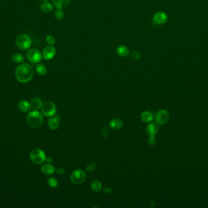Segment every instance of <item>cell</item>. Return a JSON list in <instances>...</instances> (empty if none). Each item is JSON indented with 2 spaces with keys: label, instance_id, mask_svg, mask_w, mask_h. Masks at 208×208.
<instances>
[{
  "label": "cell",
  "instance_id": "6da1fadb",
  "mask_svg": "<svg viewBox=\"0 0 208 208\" xmlns=\"http://www.w3.org/2000/svg\"><path fill=\"white\" fill-rule=\"evenodd\" d=\"M33 76V69L29 64L25 63L20 64L15 70V77L21 83L29 82Z\"/></svg>",
  "mask_w": 208,
  "mask_h": 208
},
{
  "label": "cell",
  "instance_id": "7a4b0ae2",
  "mask_svg": "<svg viewBox=\"0 0 208 208\" xmlns=\"http://www.w3.org/2000/svg\"><path fill=\"white\" fill-rule=\"evenodd\" d=\"M43 120L44 119L43 115L37 111L30 112L26 117L28 125L33 128L40 127L43 123Z\"/></svg>",
  "mask_w": 208,
  "mask_h": 208
},
{
  "label": "cell",
  "instance_id": "3957f363",
  "mask_svg": "<svg viewBox=\"0 0 208 208\" xmlns=\"http://www.w3.org/2000/svg\"><path fill=\"white\" fill-rule=\"evenodd\" d=\"M15 43L18 48L22 50H27L32 45V40L27 34H20L15 39Z\"/></svg>",
  "mask_w": 208,
  "mask_h": 208
},
{
  "label": "cell",
  "instance_id": "277c9868",
  "mask_svg": "<svg viewBox=\"0 0 208 208\" xmlns=\"http://www.w3.org/2000/svg\"><path fill=\"white\" fill-rule=\"evenodd\" d=\"M45 152L40 149H33L30 153V158L32 162L35 164H42L46 161Z\"/></svg>",
  "mask_w": 208,
  "mask_h": 208
},
{
  "label": "cell",
  "instance_id": "5b68a950",
  "mask_svg": "<svg viewBox=\"0 0 208 208\" xmlns=\"http://www.w3.org/2000/svg\"><path fill=\"white\" fill-rule=\"evenodd\" d=\"M41 110L44 116L46 117H53L56 114L57 108L53 102L46 101L42 104Z\"/></svg>",
  "mask_w": 208,
  "mask_h": 208
},
{
  "label": "cell",
  "instance_id": "8992f818",
  "mask_svg": "<svg viewBox=\"0 0 208 208\" xmlns=\"http://www.w3.org/2000/svg\"><path fill=\"white\" fill-rule=\"evenodd\" d=\"M87 175L85 171L81 169L74 170L70 176L71 181L75 184H81L86 179Z\"/></svg>",
  "mask_w": 208,
  "mask_h": 208
},
{
  "label": "cell",
  "instance_id": "52a82bcc",
  "mask_svg": "<svg viewBox=\"0 0 208 208\" xmlns=\"http://www.w3.org/2000/svg\"><path fill=\"white\" fill-rule=\"evenodd\" d=\"M170 119L169 112L164 109L159 111L155 116V121L158 124H164L168 122Z\"/></svg>",
  "mask_w": 208,
  "mask_h": 208
},
{
  "label": "cell",
  "instance_id": "ba28073f",
  "mask_svg": "<svg viewBox=\"0 0 208 208\" xmlns=\"http://www.w3.org/2000/svg\"><path fill=\"white\" fill-rule=\"evenodd\" d=\"M27 58L30 62L37 63L40 62L42 59V55L40 51L37 49H31L27 53Z\"/></svg>",
  "mask_w": 208,
  "mask_h": 208
},
{
  "label": "cell",
  "instance_id": "9c48e42d",
  "mask_svg": "<svg viewBox=\"0 0 208 208\" xmlns=\"http://www.w3.org/2000/svg\"><path fill=\"white\" fill-rule=\"evenodd\" d=\"M168 17L166 13L163 12H156L153 17V22L159 25H163L166 23L167 22Z\"/></svg>",
  "mask_w": 208,
  "mask_h": 208
},
{
  "label": "cell",
  "instance_id": "30bf717a",
  "mask_svg": "<svg viewBox=\"0 0 208 208\" xmlns=\"http://www.w3.org/2000/svg\"><path fill=\"white\" fill-rule=\"evenodd\" d=\"M56 55V49L53 45L45 47L43 51V56L46 60H51L54 58Z\"/></svg>",
  "mask_w": 208,
  "mask_h": 208
},
{
  "label": "cell",
  "instance_id": "8fae6325",
  "mask_svg": "<svg viewBox=\"0 0 208 208\" xmlns=\"http://www.w3.org/2000/svg\"><path fill=\"white\" fill-rule=\"evenodd\" d=\"M60 120V117L58 115L55 116L54 117L49 119L48 123L49 129L53 131L58 129V128L59 127Z\"/></svg>",
  "mask_w": 208,
  "mask_h": 208
},
{
  "label": "cell",
  "instance_id": "7c38bea8",
  "mask_svg": "<svg viewBox=\"0 0 208 208\" xmlns=\"http://www.w3.org/2000/svg\"><path fill=\"white\" fill-rule=\"evenodd\" d=\"M41 171L44 175H51L55 172L56 169L52 164L48 163L42 165L41 167Z\"/></svg>",
  "mask_w": 208,
  "mask_h": 208
},
{
  "label": "cell",
  "instance_id": "4fadbf2b",
  "mask_svg": "<svg viewBox=\"0 0 208 208\" xmlns=\"http://www.w3.org/2000/svg\"><path fill=\"white\" fill-rule=\"evenodd\" d=\"M116 53L118 54V56H120V57H122V58L127 56L129 55V53H130L129 48L127 46L124 45H120L119 47H118L116 50Z\"/></svg>",
  "mask_w": 208,
  "mask_h": 208
},
{
  "label": "cell",
  "instance_id": "5bb4252c",
  "mask_svg": "<svg viewBox=\"0 0 208 208\" xmlns=\"http://www.w3.org/2000/svg\"><path fill=\"white\" fill-rule=\"evenodd\" d=\"M123 124H124L123 121L122 120V119H119V118L113 119L110 122V127L112 129H115V130L119 129L120 128H121Z\"/></svg>",
  "mask_w": 208,
  "mask_h": 208
},
{
  "label": "cell",
  "instance_id": "9a60e30c",
  "mask_svg": "<svg viewBox=\"0 0 208 208\" xmlns=\"http://www.w3.org/2000/svg\"><path fill=\"white\" fill-rule=\"evenodd\" d=\"M146 131L149 136H155L158 133V126L155 123H150L146 126Z\"/></svg>",
  "mask_w": 208,
  "mask_h": 208
},
{
  "label": "cell",
  "instance_id": "2e32d148",
  "mask_svg": "<svg viewBox=\"0 0 208 208\" xmlns=\"http://www.w3.org/2000/svg\"><path fill=\"white\" fill-rule=\"evenodd\" d=\"M30 104V106H31V108H32L35 110H38L40 109H41L42 104H43L41 100L39 98H32Z\"/></svg>",
  "mask_w": 208,
  "mask_h": 208
},
{
  "label": "cell",
  "instance_id": "e0dca14e",
  "mask_svg": "<svg viewBox=\"0 0 208 208\" xmlns=\"http://www.w3.org/2000/svg\"><path fill=\"white\" fill-rule=\"evenodd\" d=\"M71 0H53L54 5L57 9H63L66 7L70 3Z\"/></svg>",
  "mask_w": 208,
  "mask_h": 208
},
{
  "label": "cell",
  "instance_id": "ac0fdd59",
  "mask_svg": "<svg viewBox=\"0 0 208 208\" xmlns=\"http://www.w3.org/2000/svg\"><path fill=\"white\" fill-rule=\"evenodd\" d=\"M90 187L92 191L95 192H98L101 190L102 188V186L101 182L99 181L97 179H94L91 181V184H90Z\"/></svg>",
  "mask_w": 208,
  "mask_h": 208
},
{
  "label": "cell",
  "instance_id": "d6986e66",
  "mask_svg": "<svg viewBox=\"0 0 208 208\" xmlns=\"http://www.w3.org/2000/svg\"><path fill=\"white\" fill-rule=\"evenodd\" d=\"M18 108L23 112H28L31 109L30 104L25 100H22L19 103Z\"/></svg>",
  "mask_w": 208,
  "mask_h": 208
},
{
  "label": "cell",
  "instance_id": "ffe728a7",
  "mask_svg": "<svg viewBox=\"0 0 208 208\" xmlns=\"http://www.w3.org/2000/svg\"><path fill=\"white\" fill-rule=\"evenodd\" d=\"M141 119L145 123H149L153 120V115L149 111H144L141 114Z\"/></svg>",
  "mask_w": 208,
  "mask_h": 208
},
{
  "label": "cell",
  "instance_id": "44dd1931",
  "mask_svg": "<svg viewBox=\"0 0 208 208\" xmlns=\"http://www.w3.org/2000/svg\"><path fill=\"white\" fill-rule=\"evenodd\" d=\"M53 6L51 3L45 1L44 2H43L41 5V9L43 12H45V13H49L51 11L53 10Z\"/></svg>",
  "mask_w": 208,
  "mask_h": 208
},
{
  "label": "cell",
  "instance_id": "7402d4cb",
  "mask_svg": "<svg viewBox=\"0 0 208 208\" xmlns=\"http://www.w3.org/2000/svg\"><path fill=\"white\" fill-rule=\"evenodd\" d=\"M12 60L14 62L16 63H21L24 61L25 58L21 53H16L12 55Z\"/></svg>",
  "mask_w": 208,
  "mask_h": 208
},
{
  "label": "cell",
  "instance_id": "603a6c76",
  "mask_svg": "<svg viewBox=\"0 0 208 208\" xmlns=\"http://www.w3.org/2000/svg\"><path fill=\"white\" fill-rule=\"evenodd\" d=\"M36 71H37V73L39 75L43 76L46 75L47 72V69H46V67L43 64L39 63L36 67Z\"/></svg>",
  "mask_w": 208,
  "mask_h": 208
},
{
  "label": "cell",
  "instance_id": "cb8c5ba5",
  "mask_svg": "<svg viewBox=\"0 0 208 208\" xmlns=\"http://www.w3.org/2000/svg\"><path fill=\"white\" fill-rule=\"evenodd\" d=\"M64 17V11L63 9H57L55 12V17L57 20H61Z\"/></svg>",
  "mask_w": 208,
  "mask_h": 208
},
{
  "label": "cell",
  "instance_id": "d4e9b609",
  "mask_svg": "<svg viewBox=\"0 0 208 208\" xmlns=\"http://www.w3.org/2000/svg\"><path fill=\"white\" fill-rule=\"evenodd\" d=\"M46 41L50 45H53L56 42V38L53 35H48L46 36Z\"/></svg>",
  "mask_w": 208,
  "mask_h": 208
},
{
  "label": "cell",
  "instance_id": "484cf974",
  "mask_svg": "<svg viewBox=\"0 0 208 208\" xmlns=\"http://www.w3.org/2000/svg\"><path fill=\"white\" fill-rule=\"evenodd\" d=\"M48 183L49 186L53 188L57 187L58 186L57 181L54 178H50L48 179Z\"/></svg>",
  "mask_w": 208,
  "mask_h": 208
},
{
  "label": "cell",
  "instance_id": "4316f807",
  "mask_svg": "<svg viewBox=\"0 0 208 208\" xmlns=\"http://www.w3.org/2000/svg\"><path fill=\"white\" fill-rule=\"evenodd\" d=\"M148 143L149 145L151 146H153L156 144V139L155 137V136H151L149 137L148 139Z\"/></svg>",
  "mask_w": 208,
  "mask_h": 208
},
{
  "label": "cell",
  "instance_id": "83f0119b",
  "mask_svg": "<svg viewBox=\"0 0 208 208\" xmlns=\"http://www.w3.org/2000/svg\"><path fill=\"white\" fill-rule=\"evenodd\" d=\"M96 169V164L94 163H91L88 165V166L87 167L86 170L88 172H91L92 171H94Z\"/></svg>",
  "mask_w": 208,
  "mask_h": 208
},
{
  "label": "cell",
  "instance_id": "f1b7e54d",
  "mask_svg": "<svg viewBox=\"0 0 208 208\" xmlns=\"http://www.w3.org/2000/svg\"><path fill=\"white\" fill-rule=\"evenodd\" d=\"M131 58L134 60L139 59L141 58V53L137 51H135L132 53Z\"/></svg>",
  "mask_w": 208,
  "mask_h": 208
},
{
  "label": "cell",
  "instance_id": "f546056e",
  "mask_svg": "<svg viewBox=\"0 0 208 208\" xmlns=\"http://www.w3.org/2000/svg\"><path fill=\"white\" fill-rule=\"evenodd\" d=\"M104 192L106 194H111V192H112V189H111L110 187H104Z\"/></svg>",
  "mask_w": 208,
  "mask_h": 208
},
{
  "label": "cell",
  "instance_id": "4dcf8cb0",
  "mask_svg": "<svg viewBox=\"0 0 208 208\" xmlns=\"http://www.w3.org/2000/svg\"><path fill=\"white\" fill-rule=\"evenodd\" d=\"M56 172H57V173H58V174H59V175H63L64 173H65V170L63 169V168H58L57 169V170H56Z\"/></svg>",
  "mask_w": 208,
  "mask_h": 208
},
{
  "label": "cell",
  "instance_id": "1f68e13d",
  "mask_svg": "<svg viewBox=\"0 0 208 208\" xmlns=\"http://www.w3.org/2000/svg\"><path fill=\"white\" fill-rule=\"evenodd\" d=\"M46 161L48 163H49V164H51V163L53 162L54 159H53V157H50V156H48V157H46Z\"/></svg>",
  "mask_w": 208,
  "mask_h": 208
},
{
  "label": "cell",
  "instance_id": "d6a6232c",
  "mask_svg": "<svg viewBox=\"0 0 208 208\" xmlns=\"http://www.w3.org/2000/svg\"><path fill=\"white\" fill-rule=\"evenodd\" d=\"M108 134H109V131H108V129H104V131H103V133H102V134H103V136H104L106 137V136H107L108 135Z\"/></svg>",
  "mask_w": 208,
  "mask_h": 208
},
{
  "label": "cell",
  "instance_id": "836d02e7",
  "mask_svg": "<svg viewBox=\"0 0 208 208\" xmlns=\"http://www.w3.org/2000/svg\"><path fill=\"white\" fill-rule=\"evenodd\" d=\"M45 1H48V0H45Z\"/></svg>",
  "mask_w": 208,
  "mask_h": 208
}]
</instances>
